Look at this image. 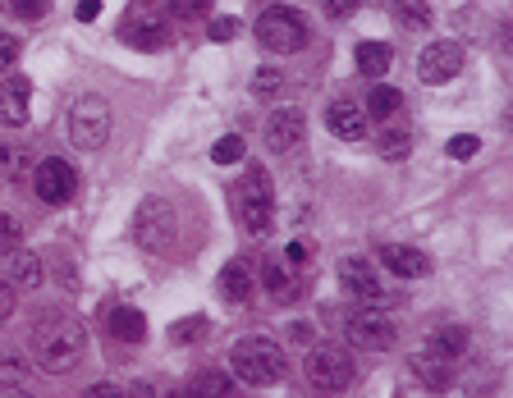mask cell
Returning <instances> with one entry per match:
<instances>
[{
    "instance_id": "d4e9b609",
    "label": "cell",
    "mask_w": 513,
    "mask_h": 398,
    "mask_svg": "<svg viewBox=\"0 0 513 398\" xmlns=\"http://www.w3.org/2000/svg\"><path fill=\"white\" fill-rule=\"evenodd\" d=\"M390 10H394V19L408 23V28H431V5H426V0H394Z\"/></svg>"
},
{
    "instance_id": "f35d334b",
    "label": "cell",
    "mask_w": 513,
    "mask_h": 398,
    "mask_svg": "<svg viewBox=\"0 0 513 398\" xmlns=\"http://www.w3.org/2000/svg\"><path fill=\"white\" fill-rule=\"evenodd\" d=\"M14 60H19V37H14V33H0V69L14 65Z\"/></svg>"
},
{
    "instance_id": "8fae6325",
    "label": "cell",
    "mask_w": 513,
    "mask_h": 398,
    "mask_svg": "<svg viewBox=\"0 0 513 398\" xmlns=\"http://www.w3.org/2000/svg\"><path fill=\"white\" fill-rule=\"evenodd\" d=\"M463 74V46L459 42H431L417 55V78L422 83H449Z\"/></svg>"
},
{
    "instance_id": "f1b7e54d",
    "label": "cell",
    "mask_w": 513,
    "mask_h": 398,
    "mask_svg": "<svg viewBox=\"0 0 513 398\" xmlns=\"http://www.w3.org/2000/svg\"><path fill=\"white\" fill-rule=\"evenodd\" d=\"M0 389H10V394H23V389H28V366L0 362Z\"/></svg>"
},
{
    "instance_id": "d6986e66",
    "label": "cell",
    "mask_w": 513,
    "mask_h": 398,
    "mask_svg": "<svg viewBox=\"0 0 513 398\" xmlns=\"http://www.w3.org/2000/svg\"><path fill=\"white\" fill-rule=\"evenodd\" d=\"M252 289H257V275H252L248 261H230L220 270V298L225 302H248Z\"/></svg>"
},
{
    "instance_id": "836d02e7",
    "label": "cell",
    "mask_w": 513,
    "mask_h": 398,
    "mask_svg": "<svg viewBox=\"0 0 513 398\" xmlns=\"http://www.w3.org/2000/svg\"><path fill=\"white\" fill-rule=\"evenodd\" d=\"M170 334H175L179 344H197V339H207V321H202V316H188V321H179Z\"/></svg>"
},
{
    "instance_id": "83f0119b",
    "label": "cell",
    "mask_w": 513,
    "mask_h": 398,
    "mask_svg": "<svg viewBox=\"0 0 513 398\" xmlns=\"http://www.w3.org/2000/svg\"><path fill=\"white\" fill-rule=\"evenodd\" d=\"M243 151H248V147H243L239 133H225V138H220L216 147H211V161H216V165H239V161H243Z\"/></svg>"
},
{
    "instance_id": "7402d4cb",
    "label": "cell",
    "mask_w": 513,
    "mask_h": 398,
    "mask_svg": "<svg viewBox=\"0 0 513 398\" xmlns=\"http://www.w3.org/2000/svg\"><path fill=\"white\" fill-rule=\"evenodd\" d=\"M390 65H394L390 42H362L358 46V74L362 78H381Z\"/></svg>"
},
{
    "instance_id": "52a82bcc",
    "label": "cell",
    "mask_w": 513,
    "mask_h": 398,
    "mask_svg": "<svg viewBox=\"0 0 513 398\" xmlns=\"http://www.w3.org/2000/svg\"><path fill=\"white\" fill-rule=\"evenodd\" d=\"M307 380L321 394H344L353 385V357L335 344H317L307 353Z\"/></svg>"
},
{
    "instance_id": "9a60e30c",
    "label": "cell",
    "mask_w": 513,
    "mask_h": 398,
    "mask_svg": "<svg viewBox=\"0 0 513 398\" xmlns=\"http://www.w3.org/2000/svg\"><path fill=\"white\" fill-rule=\"evenodd\" d=\"M28 106H33V87H28V78L0 83V124H5V129L28 124Z\"/></svg>"
},
{
    "instance_id": "f546056e",
    "label": "cell",
    "mask_w": 513,
    "mask_h": 398,
    "mask_svg": "<svg viewBox=\"0 0 513 398\" xmlns=\"http://www.w3.org/2000/svg\"><path fill=\"white\" fill-rule=\"evenodd\" d=\"M413 371H417V380H422V389H431V394H436V389H449L445 366H426L422 357H417V362H413Z\"/></svg>"
},
{
    "instance_id": "44dd1931",
    "label": "cell",
    "mask_w": 513,
    "mask_h": 398,
    "mask_svg": "<svg viewBox=\"0 0 513 398\" xmlns=\"http://www.w3.org/2000/svg\"><path fill=\"white\" fill-rule=\"evenodd\" d=\"M257 280H262V289L271 293L275 302H294L298 298V280L284 270V261H275V257L262 261V275H257Z\"/></svg>"
},
{
    "instance_id": "e0dca14e",
    "label": "cell",
    "mask_w": 513,
    "mask_h": 398,
    "mask_svg": "<svg viewBox=\"0 0 513 398\" xmlns=\"http://www.w3.org/2000/svg\"><path fill=\"white\" fill-rule=\"evenodd\" d=\"M120 37L129 46H138V51H161V46H170V23L165 19H129Z\"/></svg>"
},
{
    "instance_id": "603a6c76",
    "label": "cell",
    "mask_w": 513,
    "mask_h": 398,
    "mask_svg": "<svg viewBox=\"0 0 513 398\" xmlns=\"http://www.w3.org/2000/svg\"><path fill=\"white\" fill-rule=\"evenodd\" d=\"M399 110H404V92H399V87L376 83L372 92H367V115L372 119H394Z\"/></svg>"
},
{
    "instance_id": "3957f363",
    "label": "cell",
    "mask_w": 513,
    "mask_h": 398,
    "mask_svg": "<svg viewBox=\"0 0 513 398\" xmlns=\"http://www.w3.org/2000/svg\"><path fill=\"white\" fill-rule=\"evenodd\" d=\"M175 238H179L175 206L165 202V197H142L138 211H133V243L142 252H152V257H165V252L175 248Z\"/></svg>"
},
{
    "instance_id": "484cf974",
    "label": "cell",
    "mask_w": 513,
    "mask_h": 398,
    "mask_svg": "<svg viewBox=\"0 0 513 398\" xmlns=\"http://www.w3.org/2000/svg\"><path fill=\"white\" fill-rule=\"evenodd\" d=\"M284 92V74L280 69H257V74H252V97L257 101H275Z\"/></svg>"
},
{
    "instance_id": "cb8c5ba5",
    "label": "cell",
    "mask_w": 513,
    "mask_h": 398,
    "mask_svg": "<svg viewBox=\"0 0 513 398\" xmlns=\"http://www.w3.org/2000/svg\"><path fill=\"white\" fill-rule=\"evenodd\" d=\"M376 151H381L385 161H404L408 151H413V138H408V129H381Z\"/></svg>"
},
{
    "instance_id": "e575fe53",
    "label": "cell",
    "mask_w": 513,
    "mask_h": 398,
    "mask_svg": "<svg viewBox=\"0 0 513 398\" xmlns=\"http://www.w3.org/2000/svg\"><path fill=\"white\" fill-rule=\"evenodd\" d=\"M477 147H481V142L472 138V133H459V138H449V156H454V161H468V156H477Z\"/></svg>"
},
{
    "instance_id": "ab89813d",
    "label": "cell",
    "mask_w": 513,
    "mask_h": 398,
    "mask_svg": "<svg viewBox=\"0 0 513 398\" xmlns=\"http://www.w3.org/2000/svg\"><path fill=\"white\" fill-rule=\"evenodd\" d=\"M97 14H101V0H83V5H78V19L83 23H92Z\"/></svg>"
},
{
    "instance_id": "d6a6232c",
    "label": "cell",
    "mask_w": 513,
    "mask_h": 398,
    "mask_svg": "<svg viewBox=\"0 0 513 398\" xmlns=\"http://www.w3.org/2000/svg\"><path fill=\"white\" fill-rule=\"evenodd\" d=\"M207 37H211V42H234V37H239V19H234V14H220V19H211L207 23Z\"/></svg>"
},
{
    "instance_id": "60d3db41",
    "label": "cell",
    "mask_w": 513,
    "mask_h": 398,
    "mask_svg": "<svg viewBox=\"0 0 513 398\" xmlns=\"http://www.w3.org/2000/svg\"><path fill=\"white\" fill-rule=\"evenodd\" d=\"M284 257L294 261V266H303V261H307V248H303V243H289V248H284Z\"/></svg>"
},
{
    "instance_id": "4fadbf2b",
    "label": "cell",
    "mask_w": 513,
    "mask_h": 398,
    "mask_svg": "<svg viewBox=\"0 0 513 398\" xmlns=\"http://www.w3.org/2000/svg\"><path fill=\"white\" fill-rule=\"evenodd\" d=\"M326 129L339 142H362L367 138V110L353 106V101H330L326 106Z\"/></svg>"
},
{
    "instance_id": "ba28073f",
    "label": "cell",
    "mask_w": 513,
    "mask_h": 398,
    "mask_svg": "<svg viewBox=\"0 0 513 398\" xmlns=\"http://www.w3.org/2000/svg\"><path fill=\"white\" fill-rule=\"evenodd\" d=\"M349 344L353 348H367V353H390L394 344H399V330H394V321L385 312H376V307H358V312L349 316Z\"/></svg>"
},
{
    "instance_id": "1f68e13d",
    "label": "cell",
    "mask_w": 513,
    "mask_h": 398,
    "mask_svg": "<svg viewBox=\"0 0 513 398\" xmlns=\"http://www.w3.org/2000/svg\"><path fill=\"white\" fill-rule=\"evenodd\" d=\"M10 10H14V19L37 23V19H46V14H51V0H10Z\"/></svg>"
},
{
    "instance_id": "7bdbcfd3",
    "label": "cell",
    "mask_w": 513,
    "mask_h": 398,
    "mask_svg": "<svg viewBox=\"0 0 513 398\" xmlns=\"http://www.w3.org/2000/svg\"><path fill=\"white\" fill-rule=\"evenodd\" d=\"M5 161H10V147H5V142H0V165H5Z\"/></svg>"
},
{
    "instance_id": "9c48e42d",
    "label": "cell",
    "mask_w": 513,
    "mask_h": 398,
    "mask_svg": "<svg viewBox=\"0 0 513 398\" xmlns=\"http://www.w3.org/2000/svg\"><path fill=\"white\" fill-rule=\"evenodd\" d=\"M33 188L46 206H65V202H74L78 170L69 161H60V156H46V161H37V170H33Z\"/></svg>"
},
{
    "instance_id": "2e32d148",
    "label": "cell",
    "mask_w": 513,
    "mask_h": 398,
    "mask_svg": "<svg viewBox=\"0 0 513 398\" xmlns=\"http://www.w3.org/2000/svg\"><path fill=\"white\" fill-rule=\"evenodd\" d=\"M106 334L120 344H142L147 339V316L138 307H110L106 312Z\"/></svg>"
},
{
    "instance_id": "b9f144b4",
    "label": "cell",
    "mask_w": 513,
    "mask_h": 398,
    "mask_svg": "<svg viewBox=\"0 0 513 398\" xmlns=\"http://www.w3.org/2000/svg\"><path fill=\"white\" fill-rule=\"evenodd\" d=\"M88 394H92V398H106V394H120V385H92Z\"/></svg>"
},
{
    "instance_id": "8992f818",
    "label": "cell",
    "mask_w": 513,
    "mask_h": 398,
    "mask_svg": "<svg viewBox=\"0 0 513 398\" xmlns=\"http://www.w3.org/2000/svg\"><path fill=\"white\" fill-rule=\"evenodd\" d=\"M307 19L294 10V5H266L262 14H257V42L266 46V51L275 55H294L307 46Z\"/></svg>"
},
{
    "instance_id": "30bf717a",
    "label": "cell",
    "mask_w": 513,
    "mask_h": 398,
    "mask_svg": "<svg viewBox=\"0 0 513 398\" xmlns=\"http://www.w3.org/2000/svg\"><path fill=\"white\" fill-rule=\"evenodd\" d=\"M339 284L349 293L358 307H385V289H381V275L367 257H344L339 261Z\"/></svg>"
},
{
    "instance_id": "74e56055",
    "label": "cell",
    "mask_w": 513,
    "mask_h": 398,
    "mask_svg": "<svg viewBox=\"0 0 513 398\" xmlns=\"http://www.w3.org/2000/svg\"><path fill=\"white\" fill-rule=\"evenodd\" d=\"M321 10H326L330 19H353V10H358V0H321Z\"/></svg>"
},
{
    "instance_id": "5b68a950",
    "label": "cell",
    "mask_w": 513,
    "mask_h": 398,
    "mask_svg": "<svg viewBox=\"0 0 513 398\" xmlns=\"http://www.w3.org/2000/svg\"><path fill=\"white\" fill-rule=\"evenodd\" d=\"M234 216L248 234H266L275 220V183L266 170H248L234 188Z\"/></svg>"
},
{
    "instance_id": "7a4b0ae2",
    "label": "cell",
    "mask_w": 513,
    "mask_h": 398,
    "mask_svg": "<svg viewBox=\"0 0 513 398\" xmlns=\"http://www.w3.org/2000/svg\"><path fill=\"white\" fill-rule=\"evenodd\" d=\"M230 371L252 389H266V385H280L284 371H289V357L284 348L275 344L271 334H243L239 344L230 348Z\"/></svg>"
},
{
    "instance_id": "6da1fadb",
    "label": "cell",
    "mask_w": 513,
    "mask_h": 398,
    "mask_svg": "<svg viewBox=\"0 0 513 398\" xmlns=\"http://www.w3.org/2000/svg\"><path fill=\"white\" fill-rule=\"evenodd\" d=\"M83 348H88V330H83V321H74V316H46L33 330V362L42 366V371H51V376L74 371Z\"/></svg>"
},
{
    "instance_id": "ac0fdd59",
    "label": "cell",
    "mask_w": 513,
    "mask_h": 398,
    "mask_svg": "<svg viewBox=\"0 0 513 398\" xmlns=\"http://www.w3.org/2000/svg\"><path fill=\"white\" fill-rule=\"evenodd\" d=\"M422 348H426V357H431V362H454V357L468 348V330H463V325H445V330H431Z\"/></svg>"
},
{
    "instance_id": "ffe728a7",
    "label": "cell",
    "mask_w": 513,
    "mask_h": 398,
    "mask_svg": "<svg viewBox=\"0 0 513 398\" xmlns=\"http://www.w3.org/2000/svg\"><path fill=\"white\" fill-rule=\"evenodd\" d=\"M42 280H46V261L37 257V252L14 248L10 252V284L14 289H42Z\"/></svg>"
},
{
    "instance_id": "5bb4252c",
    "label": "cell",
    "mask_w": 513,
    "mask_h": 398,
    "mask_svg": "<svg viewBox=\"0 0 513 398\" xmlns=\"http://www.w3.org/2000/svg\"><path fill=\"white\" fill-rule=\"evenodd\" d=\"M381 266L399 280H426L431 275V257L417 248H399V243H385L381 248Z\"/></svg>"
},
{
    "instance_id": "277c9868",
    "label": "cell",
    "mask_w": 513,
    "mask_h": 398,
    "mask_svg": "<svg viewBox=\"0 0 513 398\" xmlns=\"http://www.w3.org/2000/svg\"><path fill=\"white\" fill-rule=\"evenodd\" d=\"M110 129H115V115H110V106L97 92L78 97L65 115V138L74 142L78 151H101L110 142Z\"/></svg>"
},
{
    "instance_id": "4316f807",
    "label": "cell",
    "mask_w": 513,
    "mask_h": 398,
    "mask_svg": "<svg viewBox=\"0 0 513 398\" xmlns=\"http://www.w3.org/2000/svg\"><path fill=\"white\" fill-rule=\"evenodd\" d=\"M230 376H225V371H202V376L193 380V389H188V394H197V398H216V394H230Z\"/></svg>"
},
{
    "instance_id": "7c38bea8",
    "label": "cell",
    "mask_w": 513,
    "mask_h": 398,
    "mask_svg": "<svg viewBox=\"0 0 513 398\" xmlns=\"http://www.w3.org/2000/svg\"><path fill=\"white\" fill-rule=\"evenodd\" d=\"M303 129H307L303 110H294V106H280V110H271V115H266V129H262V138H266V147H271L275 156H284V151H294L298 142H303Z\"/></svg>"
},
{
    "instance_id": "8d00e7d4",
    "label": "cell",
    "mask_w": 513,
    "mask_h": 398,
    "mask_svg": "<svg viewBox=\"0 0 513 398\" xmlns=\"http://www.w3.org/2000/svg\"><path fill=\"white\" fill-rule=\"evenodd\" d=\"M14 307H19V289L10 280H0V325L14 316Z\"/></svg>"
},
{
    "instance_id": "4dcf8cb0",
    "label": "cell",
    "mask_w": 513,
    "mask_h": 398,
    "mask_svg": "<svg viewBox=\"0 0 513 398\" xmlns=\"http://www.w3.org/2000/svg\"><path fill=\"white\" fill-rule=\"evenodd\" d=\"M23 243V225L14 216H5V211H0V252H5V257H10L14 248H19Z\"/></svg>"
},
{
    "instance_id": "d590c367",
    "label": "cell",
    "mask_w": 513,
    "mask_h": 398,
    "mask_svg": "<svg viewBox=\"0 0 513 398\" xmlns=\"http://www.w3.org/2000/svg\"><path fill=\"white\" fill-rule=\"evenodd\" d=\"M170 14H175V19H202V14H207V0H170Z\"/></svg>"
}]
</instances>
